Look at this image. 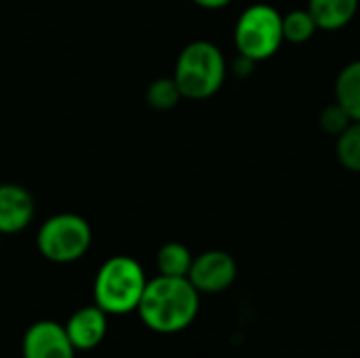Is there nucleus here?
<instances>
[{"label": "nucleus", "instance_id": "f3484780", "mask_svg": "<svg viewBox=\"0 0 360 358\" xmlns=\"http://www.w3.org/2000/svg\"><path fill=\"white\" fill-rule=\"evenodd\" d=\"M194 4L202 6V8H209V11H217V8H224L228 6L232 0H192Z\"/></svg>", "mask_w": 360, "mask_h": 358}, {"label": "nucleus", "instance_id": "a211bd4d", "mask_svg": "<svg viewBox=\"0 0 360 358\" xmlns=\"http://www.w3.org/2000/svg\"><path fill=\"white\" fill-rule=\"evenodd\" d=\"M0 238H2V234H0Z\"/></svg>", "mask_w": 360, "mask_h": 358}, {"label": "nucleus", "instance_id": "9b49d317", "mask_svg": "<svg viewBox=\"0 0 360 358\" xmlns=\"http://www.w3.org/2000/svg\"><path fill=\"white\" fill-rule=\"evenodd\" d=\"M335 101L360 122V59L348 63L335 80Z\"/></svg>", "mask_w": 360, "mask_h": 358}, {"label": "nucleus", "instance_id": "4468645a", "mask_svg": "<svg viewBox=\"0 0 360 358\" xmlns=\"http://www.w3.org/2000/svg\"><path fill=\"white\" fill-rule=\"evenodd\" d=\"M335 154L348 171L360 173V122L354 120L344 133L338 135Z\"/></svg>", "mask_w": 360, "mask_h": 358}, {"label": "nucleus", "instance_id": "ddd939ff", "mask_svg": "<svg viewBox=\"0 0 360 358\" xmlns=\"http://www.w3.org/2000/svg\"><path fill=\"white\" fill-rule=\"evenodd\" d=\"M316 30H319V25H316L312 13L308 8H297V11H291V13L283 15L285 42L304 44L316 34Z\"/></svg>", "mask_w": 360, "mask_h": 358}, {"label": "nucleus", "instance_id": "f03ea898", "mask_svg": "<svg viewBox=\"0 0 360 358\" xmlns=\"http://www.w3.org/2000/svg\"><path fill=\"white\" fill-rule=\"evenodd\" d=\"M148 279L141 264L129 255H114L99 268L93 285L95 304L108 314H129L137 310Z\"/></svg>", "mask_w": 360, "mask_h": 358}, {"label": "nucleus", "instance_id": "2eb2a0df", "mask_svg": "<svg viewBox=\"0 0 360 358\" xmlns=\"http://www.w3.org/2000/svg\"><path fill=\"white\" fill-rule=\"evenodd\" d=\"M181 97L184 95H181L179 87H177L175 78H158L146 91V99H148L150 108L160 110V112L173 110L179 103Z\"/></svg>", "mask_w": 360, "mask_h": 358}, {"label": "nucleus", "instance_id": "20e7f679", "mask_svg": "<svg viewBox=\"0 0 360 358\" xmlns=\"http://www.w3.org/2000/svg\"><path fill=\"white\" fill-rule=\"evenodd\" d=\"M234 42L240 57L251 61L270 59L285 42L283 15L270 4H251L236 21Z\"/></svg>", "mask_w": 360, "mask_h": 358}, {"label": "nucleus", "instance_id": "0eeeda50", "mask_svg": "<svg viewBox=\"0 0 360 358\" xmlns=\"http://www.w3.org/2000/svg\"><path fill=\"white\" fill-rule=\"evenodd\" d=\"M21 352L23 358H74L76 348L63 325L38 321L25 331Z\"/></svg>", "mask_w": 360, "mask_h": 358}, {"label": "nucleus", "instance_id": "6e6552de", "mask_svg": "<svg viewBox=\"0 0 360 358\" xmlns=\"http://www.w3.org/2000/svg\"><path fill=\"white\" fill-rule=\"evenodd\" d=\"M34 217L32 194L17 184H0V234H15Z\"/></svg>", "mask_w": 360, "mask_h": 358}, {"label": "nucleus", "instance_id": "39448f33", "mask_svg": "<svg viewBox=\"0 0 360 358\" xmlns=\"http://www.w3.org/2000/svg\"><path fill=\"white\" fill-rule=\"evenodd\" d=\"M91 226L76 213H59L49 217L36 236L42 257L55 264H70L80 260L91 247Z\"/></svg>", "mask_w": 360, "mask_h": 358}, {"label": "nucleus", "instance_id": "f257e3e1", "mask_svg": "<svg viewBox=\"0 0 360 358\" xmlns=\"http://www.w3.org/2000/svg\"><path fill=\"white\" fill-rule=\"evenodd\" d=\"M200 308V293L188 276H162L148 281L137 314L156 333L171 335L190 327Z\"/></svg>", "mask_w": 360, "mask_h": 358}, {"label": "nucleus", "instance_id": "423d86ee", "mask_svg": "<svg viewBox=\"0 0 360 358\" xmlns=\"http://www.w3.org/2000/svg\"><path fill=\"white\" fill-rule=\"evenodd\" d=\"M236 274L238 268L234 257L226 251L213 249L194 257L188 279L198 293H221L234 285Z\"/></svg>", "mask_w": 360, "mask_h": 358}, {"label": "nucleus", "instance_id": "9d476101", "mask_svg": "<svg viewBox=\"0 0 360 358\" xmlns=\"http://www.w3.org/2000/svg\"><path fill=\"white\" fill-rule=\"evenodd\" d=\"M308 11L312 13L319 30L335 32L346 27L356 11H359V0H310Z\"/></svg>", "mask_w": 360, "mask_h": 358}, {"label": "nucleus", "instance_id": "7ed1b4c3", "mask_svg": "<svg viewBox=\"0 0 360 358\" xmlns=\"http://www.w3.org/2000/svg\"><path fill=\"white\" fill-rule=\"evenodd\" d=\"M173 78L186 99L213 97L226 80V59L213 42H190L177 57Z\"/></svg>", "mask_w": 360, "mask_h": 358}, {"label": "nucleus", "instance_id": "dca6fc26", "mask_svg": "<svg viewBox=\"0 0 360 358\" xmlns=\"http://www.w3.org/2000/svg\"><path fill=\"white\" fill-rule=\"evenodd\" d=\"M354 120L350 118V114L335 101V103H331V106H327L323 112H321V127H323V131H327V133H331V135H340V133H344L350 124H352Z\"/></svg>", "mask_w": 360, "mask_h": 358}, {"label": "nucleus", "instance_id": "1a4fd4ad", "mask_svg": "<svg viewBox=\"0 0 360 358\" xmlns=\"http://www.w3.org/2000/svg\"><path fill=\"white\" fill-rule=\"evenodd\" d=\"M65 331L76 350H93L108 333V312H103L97 304L80 308L65 323Z\"/></svg>", "mask_w": 360, "mask_h": 358}, {"label": "nucleus", "instance_id": "f8f14e48", "mask_svg": "<svg viewBox=\"0 0 360 358\" xmlns=\"http://www.w3.org/2000/svg\"><path fill=\"white\" fill-rule=\"evenodd\" d=\"M192 262L190 249L181 243H167L156 253V268L162 276H188Z\"/></svg>", "mask_w": 360, "mask_h": 358}]
</instances>
